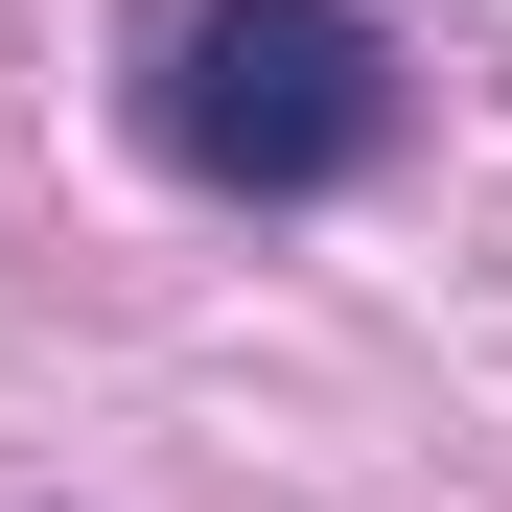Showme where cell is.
I'll use <instances>...</instances> for the list:
<instances>
[{
	"instance_id": "cell-1",
	"label": "cell",
	"mask_w": 512,
	"mask_h": 512,
	"mask_svg": "<svg viewBox=\"0 0 512 512\" xmlns=\"http://www.w3.org/2000/svg\"><path fill=\"white\" fill-rule=\"evenodd\" d=\"M140 140L187 163V187H350L396 140V47L350 0H163L140 24Z\"/></svg>"
}]
</instances>
